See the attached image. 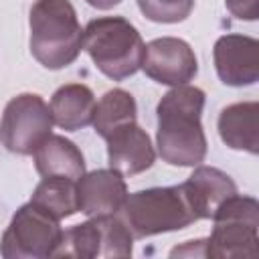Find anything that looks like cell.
Here are the masks:
<instances>
[{
	"instance_id": "obj_10",
	"label": "cell",
	"mask_w": 259,
	"mask_h": 259,
	"mask_svg": "<svg viewBox=\"0 0 259 259\" xmlns=\"http://www.w3.org/2000/svg\"><path fill=\"white\" fill-rule=\"evenodd\" d=\"M219 79L229 87H249L259 79V40L247 34H223L212 49Z\"/></svg>"
},
{
	"instance_id": "obj_16",
	"label": "cell",
	"mask_w": 259,
	"mask_h": 259,
	"mask_svg": "<svg viewBox=\"0 0 259 259\" xmlns=\"http://www.w3.org/2000/svg\"><path fill=\"white\" fill-rule=\"evenodd\" d=\"M34 168L45 176H63L71 180H79L85 174V158L75 142L65 136L51 134L34 152Z\"/></svg>"
},
{
	"instance_id": "obj_5",
	"label": "cell",
	"mask_w": 259,
	"mask_h": 259,
	"mask_svg": "<svg viewBox=\"0 0 259 259\" xmlns=\"http://www.w3.org/2000/svg\"><path fill=\"white\" fill-rule=\"evenodd\" d=\"M206 257L255 259L259 255V202L253 196H229L212 217Z\"/></svg>"
},
{
	"instance_id": "obj_4",
	"label": "cell",
	"mask_w": 259,
	"mask_h": 259,
	"mask_svg": "<svg viewBox=\"0 0 259 259\" xmlns=\"http://www.w3.org/2000/svg\"><path fill=\"white\" fill-rule=\"evenodd\" d=\"M119 217L134 239L182 231L198 221L182 184L154 186L127 194L119 208Z\"/></svg>"
},
{
	"instance_id": "obj_20",
	"label": "cell",
	"mask_w": 259,
	"mask_h": 259,
	"mask_svg": "<svg viewBox=\"0 0 259 259\" xmlns=\"http://www.w3.org/2000/svg\"><path fill=\"white\" fill-rule=\"evenodd\" d=\"M227 10L237 20H257L259 18V0H225Z\"/></svg>"
},
{
	"instance_id": "obj_8",
	"label": "cell",
	"mask_w": 259,
	"mask_h": 259,
	"mask_svg": "<svg viewBox=\"0 0 259 259\" xmlns=\"http://www.w3.org/2000/svg\"><path fill=\"white\" fill-rule=\"evenodd\" d=\"M51 134V107L40 95L20 93L6 103L0 121V142L8 152L30 156Z\"/></svg>"
},
{
	"instance_id": "obj_9",
	"label": "cell",
	"mask_w": 259,
	"mask_h": 259,
	"mask_svg": "<svg viewBox=\"0 0 259 259\" xmlns=\"http://www.w3.org/2000/svg\"><path fill=\"white\" fill-rule=\"evenodd\" d=\"M160 85H186L198 73V61L192 47L176 36H160L146 45L140 67Z\"/></svg>"
},
{
	"instance_id": "obj_14",
	"label": "cell",
	"mask_w": 259,
	"mask_h": 259,
	"mask_svg": "<svg viewBox=\"0 0 259 259\" xmlns=\"http://www.w3.org/2000/svg\"><path fill=\"white\" fill-rule=\"evenodd\" d=\"M219 136L231 150L249 154L259 152V103L239 101L219 113Z\"/></svg>"
},
{
	"instance_id": "obj_21",
	"label": "cell",
	"mask_w": 259,
	"mask_h": 259,
	"mask_svg": "<svg viewBox=\"0 0 259 259\" xmlns=\"http://www.w3.org/2000/svg\"><path fill=\"white\" fill-rule=\"evenodd\" d=\"M170 257H206V239L184 241L180 247L170 251Z\"/></svg>"
},
{
	"instance_id": "obj_19",
	"label": "cell",
	"mask_w": 259,
	"mask_h": 259,
	"mask_svg": "<svg viewBox=\"0 0 259 259\" xmlns=\"http://www.w3.org/2000/svg\"><path fill=\"white\" fill-rule=\"evenodd\" d=\"M138 8L152 22L176 24L190 16L194 0H138Z\"/></svg>"
},
{
	"instance_id": "obj_3",
	"label": "cell",
	"mask_w": 259,
	"mask_h": 259,
	"mask_svg": "<svg viewBox=\"0 0 259 259\" xmlns=\"http://www.w3.org/2000/svg\"><path fill=\"white\" fill-rule=\"evenodd\" d=\"M83 47L95 67L113 81L138 73L144 59V38L123 16H101L83 28Z\"/></svg>"
},
{
	"instance_id": "obj_12",
	"label": "cell",
	"mask_w": 259,
	"mask_h": 259,
	"mask_svg": "<svg viewBox=\"0 0 259 259\" xmlns=\"http://www.w3.org/2000/svg\"><path fill=\"white\" fill-rule=\"evenodd\" d=\"M77 196L79 210L87 217L117 214L127 196V184L117 170L99 168L77 180Z\"/></svg>"
},
{
	"instance_id": "obj_18",
	"label": "cell",
	"mask_w": 259,
	"mask_h": 259,
	"mask_svg": "<svg viewBox=\"0 0 259 259\" xmlns=\"http://www.w3.org/2000/svg\"><path fill=\"white\" fill-rule=\"evenodd\" d=\"M30 200L53 217L69 219L79 212V196H77V180L63 178V176H45L36 188L32 190Z\"/></svg>"
},
{
	"instance_id": "obj_13",
	"label": "cell",
	"mask_w": 259,
	"mask_h": 259,
	"mask_svg": "<svg viewBox=\"0 0 259 259\" xmlns=\"http://www.w3.org/2000/svg\"><path fill=\"white\" fill-rule=\"evenodd\" d=\"M184 194L196 214V219H212L217 208L237 192L233 178L214 166H196L192 174L182 182Z\"/></svg>"
},
{
	"instance_id": "obj_7",
	"label": "cell",
	"mask_w": 259,
	"mask_h": 259,
	"mask_svg": "<svg viewBox=\"0 0 259 259\" xmlns=\"http://www.w3.org/2000/svg\"><path fill=\"white\" fill-rule=\"evenodd\" d=\"M134 237L121 217L101 214L89 217L81 225L63 231L61 245L55 257L99 259V257H132Z\"/></svg>"
},
{
	"instance_id": "obj_1",
	"label": "cell",
	"mask_w": 259,
	"mask_h": 259,
	"mask_svg": "<svg viewBox=\"0 0 259 259\" xmlns=\"http://www.w3.org/2000/svg\"><path fill=\"white\" fill-rule=\"evenodd\" d=\"M206 95L200 87H172L158 103L156 146L160 158L170 166H198L206 158V136L202 127V109Z\"/></svg>"
},
{
	"instance_id": "obj_22",
	"label": "cell",
	"mask_w": 259,
	"mask_h": 259,
	"mask_svg": "<svg viewBox=\"0 0 259 259\" xmlns=\"http://www.w3.org/2000/svg\"><path fill=\"white\" fill-rule=\"evenodd\" d=\"M85 2L93 8H97V10H109V8L117 6L121 0H85Z\"/></svg>"
},
{
	"instance_id": "obj_2",
	"label": "cell",
	"mask_w": 259,
	"mask_h": 259,
	"mask_svg": "<svg viewBox=\"0 0 259 259\" xmlns=\"http://www.w3.org/2000/svg\"><path fill=\"white\" fill-rule=\"evenodd\" d=\"M30 53L51 71L73 65L83 47V28L71 0H36L28 12Z\"/></svg>"
},
{
	"instance_id": "obj_6",
	"label": "cell",
	"mask_w": 259,
	"mask_h": 259,
	"mask_svg": "<svg viewBox=\"0 0 259 259\" xmlns=\"http://www.w3.org/2000/svg\"><path fill=\"white\" fill-rule=\"evenodd\" d=\"M61 239V221L42 206L28 200L12 214L0 239V255L4 259L55 257Z\"/></svg>"
},
{
	"instance_id": "obj_11",
	"label": "cell",
	"mask_w": 259,
	"mask_h": 259,
	"mask_svg": "<svg viewBox=\"0 0 259 259\" xmlns=\"http://www.w3.org/2000/svg\"><path fill=\"white\" fill-rule=\"evenodd\" d=\"M105 142L109 168L117 170L121 176H134L154 166L156 150L152 140L136 121L117 127L105 138Z\"/></svg>"
},
{
	"instance_id": "obj_17",
	"label": "cell",
	"mask_w": 259,
	"mask_h": 259,
	"mask_svg": "<svg viewBox=\"0 0 259 259\" xmlns=\"http://www.w3.org/2000/svg\"><path fill=\"white\" fill-rule=\"evenodd\" d=\"M136 119H138V103L134 95L125 89L115 87V89L105 91L101 99L95 103L91 123L95 127V134L105 140L111 132Z\"/></svg>"
},
{
	"instance_id": "obj_15",
	"label": "cell",
	"mask_w": 259,
	"mask_h": 259,
	"mask_svg": "<svg viewBox=\"0 0 259 259\" xmlns=\"http://www.w3.org/2000/svg\"><path fill=\"white\" fill-rule=\"evenodd\" d=\"M95 95L83 83H67L61 85L51 97V115L53 123H57L65 132H77L87 127L93 121L95 111Z\"/></svg>"
}]
</instances>
